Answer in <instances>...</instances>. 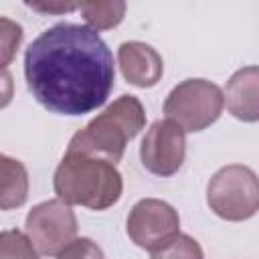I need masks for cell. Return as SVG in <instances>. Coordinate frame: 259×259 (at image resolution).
Listing matches in <instances>:
<instances>
[{
    "label": "cell",
    "instance_id": "1",
    "mask_svg": "<svg viewBox=\"0 0 259 259\" xmlns=\"http://www.w3.org/2000/svg\"><path fill=\"white\" fill-rule=\"evenodd\" d=\"M24 79L45 109L83 115L107 101L115 85L113 55L89 26L59 22L26 47Z\"/></svg>",
    "mask_w": 259,
    "mask_h": 259
},
{
    "label": "cell",
    "instance_id": "2",
    "mask_svg": "<svg viewBox=\"0 0 259 259\" xmlns=\"http://www.w3.org/2000/svg\"><path fill=\"white\" fill-rule=\"evenodd\" d=\"M55 194L65 204L105 210L113 206L123 192V180L115 164L101 158L65 152L53 178Z\"/></svg>",
    "mask_w": 259,
    "mask_h": 259
},
{
    "label": "cell",
    "instance_id": "3",
    "mask_svg": "<svg viewBox=\"0 0 259 259\" xmlns=\"http://www.w3.org/2000/svg\"><path fill=\"white\" fill-rule=\"evenodd\" d=\"M146 125V111L136 95H121L79 130L67 152H77L105 162L117 164L123 158L125 146Z\"/></svg>",
    "mask_w": 259,
    "mask_h": 259
},
{
    "label": "cell",
    "instance_id": "4",
    "mask_svg": "<svg viewBox=\"0 0 259 259\" xmlns=\"http://www.w3.org/2000/svg\"><path fill=\"white\" fill-rule=\"evenodd\" d=\"M208 208L231 223L255 217L259 208L257 174L243 164H229L217 170L206 186Z\"/></svg>",
    "mask_w": 259,
    "mask_h": 259
},
{
    "label": "cell",
    "instance_id": "5",
    "mask_svg": "<svg viewBox=\"0 0 259 259\" xmlns=\"http://www.w3.org/2000/svg\"><path fill=\"white\" fill-rule=\"evenodd\" d=\"M225 107L223 89L206 79H184L164 101L166 119L176 123L184 134L202 132L212 125Z\"/></svg>",
    "mask_w": 259,
    "mask_h": 259
},
{
    "label": "cell",
    "instance_id": "6",
    "mask_svg": "<svg viewBox=\"0 0 259 259\" xmlns=\"http://www.w3.org/2000/svg\"><path fill=\"white\" fill-rule=\"evenodd\" d=\"M77 217L69 204L51 198L34 204L24 221V231L36 253L57 257L73 239H77Z\"/></svg>",
    "mask_w": 259,
    "mask_h": 259
},
{
    "label": "cell",
    "instance_id": "7",
    "mask_svg": "<svg viewBox=\"0 0 259 259\" xmlns=\"http://www.w3.org/2000/svg\"><path fill=\"white\" fill-rule=\"evenodd\" d=\"M125 231L134 245L152 253L180 233V217L166 200L142 198L132 206Z\"/></svg>",
    "mask_w": 259,
    "mask_h": 259
},
{
    "label": "cell",
    "instance_id": "8",
    "mask_svg": "<svg viewBox=\"0 0 259 259\" xmlns=\"http://www.w3.org/2000/svg\"><path fill=\"white\" fill-rule=\"evenodd\" d=\"M140 158L144 168L156 176L176 174L186 158V134L170 119L154 121L142 140Z\"/></svg>",
    "mask_w": 259,
    "mask_h": 259
},
{
    "label": "cell",
    "instance_id": "9",
    "mask_svg": "<svg viewBox=\"0 0 259 259\" xmlns=\"http://www.w3.org/2000/svg\"><path fill=\"white\" fill-rule=\"evenodd\" d=\"M117 63L123 79L140 89L154 87L164 73V61L160 53L142 40H127L119 45Z\"/></svg>",
    "mask_w": 259,
    "mask_h": 259
},
{
    "label": "cell",
    "instance_id": "10",
    "mask_svg": "<svg viewBox=\"0 0 259 259\" xmlns=\"http://www.w3.org/2000/svg\"><path fill=\"white\" fill-rule=\"evenodd\" d=\"M257 83H259V69L255 65L239 69L229 81L223 93L227 109L241 121H257L259 119V105H257Z\"/></svg>",
    "mask_w": 259,
    "mask_h": 259
},
{
    "label": "cell",
    "instance_id": "11",
    "mask_svg": "<svg viewBox=\"0 0 259 259\" xmlns=\"http://www.w3.org/2000/svg\"><path fill=\"white\" fill-rule=\"evenodd\" d=\"M28 198V172L10 156H0V210L20 208Z\"/></svg>",
    "mask_w": 259,
    "mask_h": 259
},
{
    "label": "cell",
    "instance_id": "12",
    "mask_svg": "<svg viewBox=\"0 0 259 259\" xmlns=\"http://www.w3.org/2000/svg\"><path fill=\"white\" fill-rule=\"evenodd\" d=\"M125 2H81L79 12L91 30H109L125 16Z\"/></svg>",
    "mask_w": 259,
    "mask_h": 259
},
{
    "label": "cell",
    "instance_id": "13",
    "mask_svg": "<svg viewBox=\"0 0 259 259\" xmlns=\"http://www.w3.org/2000/svg\"><path fill=\"white\" fill-rule=\"evenodd\" d=\"M150 259H204V253L196 239H192L190 235L178 233L168 243L152 251Z\"/></svg>",
    "mask_w": 259,
    "mask_h": 259
},
{
    "label": "cell",
    "instance_id": "14",
    "mask_svg": "<svg viewBox=\"0 0 259 259\" xmlns=\"http://www.w3.org/2000/svg\"><path fill=\"white\" fill-rule=\"evenodd\" d=\"M0 259H40L28 237L16 229L0 233Z\"/></svg>",
    "mask_w": 259,
    "mask_h": 259
},
{
    "label": "cell",
    "instance_id": "15",
    "mask_svg": "<svg viewBox=\"0 0 259 259\" xmlns=\"http://www.w3.org/2000/svg\"><path fill=\"white\" fill-rule=\"evenodd\" d=\"M22 26L16 20L0 16V67H8L22 42Z\"/></svg>",
    "mask_w": 259,
    "mask_h": 259
},
{
    "label": "cell",
    "instance_id": "16",
    "mask_svg": "<svg viewBox=\"0 0 259 259\" xmlns=\"http://www.w3.org/2000/svg\"><path fill=\"white\" fill-rule=\"evenodd\" d=\"M57 259H105V255L93 239L77 237L57 255Z\"/></svg>",
    "mask_w": 259,
    "mask_h": 259
},
{
    "label": "cell",
    "instance_id": "17",
    "mask_svg": "<svg viewBox=\"0 0 259 259\" xmlns=\"http://www.w3.org/2000/svg\"><path fill=\"white\" fill-rule=\"evenodd\" d=\"M14 97V77L6 67H0V109L10 105Z\"/></svg>",
    "mask_w": 259,
    "mask_h": 259
},
{
    "label": "cell",
    "instance_id": "18",
    "mask_svg": "<svg viewBox=\"0 0 259 259\" xmlns=\"http://www.w3.org/2000/svg\"><path fill=\"white\" fill-rule=\"evenodd\" d=\"M28 8L36 10V12H45V14H63V12H73L79 10V4H36V2H26Z\"/></svg>",
    "mask_w": 259,
    "mask_h": 259
},
{
    "label": "cell",
    "instance_id": "19",
    "mask_svg": "<svg viewBox=\"0 0 259 259\" xmlns=\"http://www.w3.org/2000/svg\"><path fill=\"white\" fill-rule=\"evenodd\" d=\"M0 156H2V154H0Z\"/></svg>",
    "mask_w": 259,
    "mask_h": 259
}]
</instances>
